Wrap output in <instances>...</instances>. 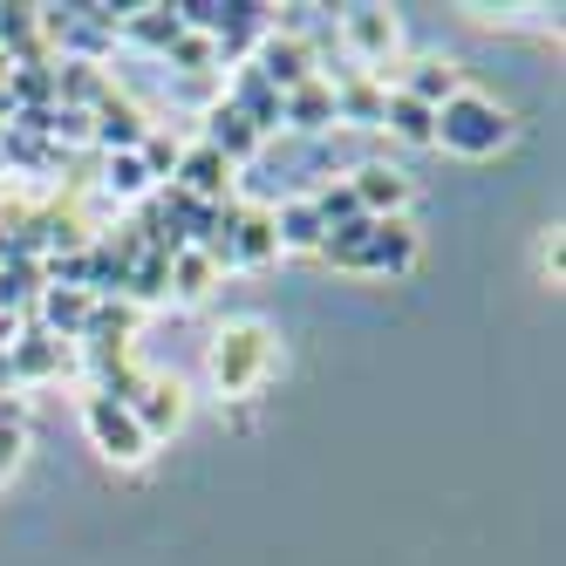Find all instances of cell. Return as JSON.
<instances>
[{
    "instance_id": "obj_1",
    "label": "cell",
    "mask_w": 566,
    "mask_h": 566,
    "mask_svg": "<svg viewBox=\"0 0 566 566\" xmlns=\"http://www.w3.org/2000/svg\"><path fill=\"white\" fill-rule=\"evenodd\" d=\"M273 361H280V342H273L266 321H232V328H219V335H212L206 369H212L219 396H253V389H266Z\"/></svg>"
},
{
    "instance_id": "obj_2",
    "label": "cell",
    "mask_w": 566,
    "mask_h": 566,
    "mask_svg": "<svg viewBox=\"0 0 566 566\" xmlns=\"http://www.w3.org/2000/svg\"><path fill=\"white\" fill-rule=\"evenodd\" d=\"M512 130H518L512 109L499 96H484V90H458L437 109V144L458 150V157H499L512 144Z\"/></svg>"
},
{
    "instance_id": "obj_3",
    "label": "cell",
    "mask_w": 566,
    "mask_h": 566,
    "mask_svg": "<svg viewBox=\"0 0 566 566\" xmlns=\"http://www.w3.org/2000/svg\"><path fill=\"white\" fill-rule=\"evenodd\" d=\"M83 423H90V437H96V451L109 458V464H144L150 458V437L137 430V417H130V402H116V396H90L83 402Z\"/></svg>"
},
{
    "instance_id": "obj_4",
    "label": "cell",
    "mask_w": 566,
    "mask_h": 566,
    "mask_svg": "<svg viewBox=\"0 0 566 566\" xmlns=\"http://www.w3.org/2000/svg\"><path fill=\"white\" fill-rule=\"evenodd\" d=\"M342 34H348L355 62L369 69V75H382V69H389V55H396V42H402L396 14H382V8H348V14H342Z\"/></svg>"
},
{
    "instance_id": "obj_5",
    "label": "cell",
    "mask_w": 566,
    "mask_h": 566,
    "mask_svg": "<svg viewBox=\"0 0 566 566\" xmlns=\"http://www.w3.org/2000/svg\"><path fill=\"white\" fill-rule=\"evenodd\" d=\"M130 417H137V430L157 443V437H171L178 423H185V382H171V376H144L130 396Z\"/></svg>"
},
{
    "instance_id": "obj_6",
    "label": "cell",
    "mask_w": 566,
    "mask_h": 566,
    "mask_svg": "<svg viewBox=\"0 0 566 566\" xmlns=\"http://www.w3.org/2000/svg\"><path fill=\"white\" fill-rule=\"evenodd\" d=\"M410 260H417V232L402 226V219H369V232H361V247H355L348 266H361V273H402Z\"/></svg>"
},
{
    "instance_id": "obj_7",
    "label": "cell",
    "mask_w": 566,
    "mask_h": 566,
    "mask_svg": "<svg viewBox=\"0 0 566 566\" xmlns=\"http://www.w3.org/2000/svg\"><path fill=\"white\" fill-rule=\"evenodd\" d=\"M348 191H355L361 219H402V206H410V178H402L396 165H361L348 178Z\"/></svg>"
},
{
    "instance_id": "obj_8",
    "label": "cell",
    "mask_w": 566,
    "mask_h": 566,
    "mask_svg": "<svg viewBox=\"0 0 566 566\" xmlns=\"http://www.w3.org/2000/svg\"><path fill=\"white\" fill-rule=\"evenodd\" d=\"M396 90H402V96H417V103H430V109H443V103L464 90V75H458L451 55H423V62H410V75H402Z\"/></svg>"
},
{
    "instance_id": "obj_9",
    "label": "cell",
    "mask_w": 566,
    "mask_h": 566,
    "mask_svg": "<svg viewBox=\"0 0 566 566\" xmlns=\"http://www.w3.org/2000/svg\"><path fill=\"white\" fill-rule=\"evenodd\" d=\"M273 239H280L287 253H321V239H328V226H321L314 198H294V206H280V212H273Z\"/></svg>"
},
{
    "instance_id": "obj_10",
    "label": "cell",
    "mask_w": 566,
    "mask_h": 566,
    "mask_svg": "<svg viewBox=\"0 0 566 566\" xmlns=\"http://www.w3.org/2000/svg\"><path fill=\"white\" fill-rule=\"evenodd\" d=\"M382 130H396L402 144H437V109L417 103V96H402V90H389L382 96Z\"/></svg>"
},
{
    "instance_id": "obj_11",
    "label": "cell",
    "mask_w": 566,
    "mask_h": 566,
    "mask_svg": "<svg viewBox=\"0 0 566 566\" xmlns=\"http://www.w3.org/2000/svg\"><path fill=\"white\" fill-rule=\"evenodd\" d=\"M253 75H260V83H273L280 96L301 90V83H314V69H307V49H301V42H266Z\"/></svg>"
},
{
    "instance_id": "obj_12",
    "label": "cell",
    "mask_w": 566,
    "mask_h": 566,
    "mask_svg": "<svg viewBox=\"0 0 566 566\" xmlns=\"http://www.w3.org/2000/svg\"><path fill=\"white\" fill-rule=\"evenodd\" d=\"M280 116L287 124H301V130H321V124H335V83H301V90H287L280 96Z\"/></svg>"
},
{
    "instance_id": "obj_13",
    "label": "cell",
    "mask_w": 566,
    "mask_h": 566,
    "mask_svg": "<svg viewBox=\"0 0 566 566\" xmlns=\"http://www.w3.org/2000/svg\"><path fill=\"white\" fill-rule=\"evenodd\" d=\"M253 144H260V130H253V116H247V109H232V103L212 109V150L226 157V165H232V157H247Z\"/></svg>"
},
{
    "instance_id": "obj_14",
    "label": "cell",
    "mask_w": 566,
    "mask_h": 566,
    "mask_svg": "<svg viewBox=\"0 0 566 566\" xmlns=\"http://www.w3.org/2000/svg\"><path fill=\"white\" fill-rule=\"evenodd\" d=\"M226 178H232V165L206 144V150H191V165H185V198L198 191V198H219L226 191Z\"/></svg>"
},
{
    "instance_id": "obj_15",
    "label": "cell",
    "mask_w": 566,
    "mask_h": 566,
    "mask_svg": "<svg viewBox=\"0 0 566 566\" xmlns=\"http://www.w3.org/2000/svg\"><path fill=\"white\" fill-rule=\"evenodd\" d=\"M21 443H28V423H21V410H14V417L0 410V471H14V464H21Z\"/></svg>"
},
{
    "instance_id": "obj_16",
    "label": "cell",
    "mask_w": 566,
    "mask_h": 566,
    "mask_svg": "<svg viewBox=\"0 0 566 566\" xmlns=\"http://www.w3.org/2000/svg\"><path fill=\"white\" fill-rule=\"evenodd\" d=\"M49 321H55V328H83V321H90V301H83V294H49Z\"/></svg>"
},
{
    "instance_id": "obj_17",
    "label": "cell",
    "mask_w": 566,
    "mask_h": 566,
    "mask_svg": "<svg viewBox=\"0 0 566 566\" xmlns=\"http://www.w3.org/2000/svg\"><path fill=\"white\" fill-rule=\"evenodd\" d=\"M109 185H116V191H144L150 178H144V165H137V157H109Z\"/></svg>"
}]
</instances>
